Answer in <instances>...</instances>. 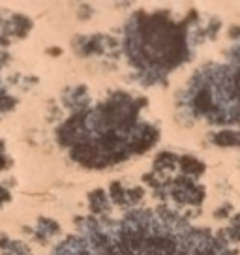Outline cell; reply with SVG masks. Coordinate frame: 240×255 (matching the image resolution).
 Instances as JSON below:
<instances>
[{
  "label": "cell",
  "instance_id": "1",
  "mask_svg": "<svg viewBox=\"0 0 240 255\" xmlns=\"http://www.w3.org/2000/svg\"><path fill=\"white\" fill-rule=\"evenodd\" d=\"M60 255H92V254H90V250H87V248L83 246H66L64 252Z\"/></svg>",
  "mask_w": 240,
  "mask_h": 255
}]
</instances>
